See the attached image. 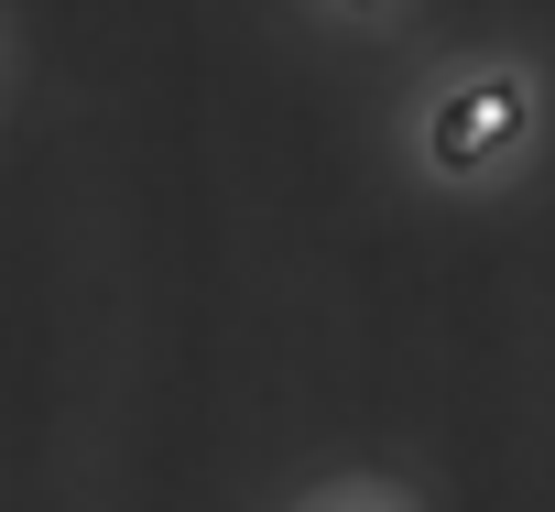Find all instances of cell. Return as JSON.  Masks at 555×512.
<instances>
[{
    "instance_id": "obj_1",
    "label": "cell",
    "mask_w": 555,
    "mask_h": 512,
    "mask_svg": "<svg viewBox=\"0 0 555 512\" xmlns=\"http://www.w3.org/2000/svg\"><path fill=\"white\" fill-rule=\"evenodd\" d=\"M512 131H522V99H512V88H468V99L436 120V164H457V175H468V164H490Z\"/></svg>"
},
{
    "instance_id": "obj_2",
    "label": "cell",
    "mask_w": 555,
    "mask_h": 512,
    "mask_svg": "<svg viewBox=\"0 0 555 512\" xmlns=\"http://www.w3.org/2000/svg\"><path fill=\"white\" fill-rule=\"evenodd\" d=\"M349 12H371V0H349Z\"/></svg>"
}]
</instances>
